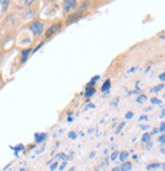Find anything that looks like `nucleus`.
Segmentation results:
<instances>
[{
    "mask_svg": "<svg viewBox=\"0 0 165 171\" xmlns=\"http://www.w3.org/2000/svg\"><path fill=\"white\" fill-rule=\"evenodd\" d=\"M164 113H165V111H164V109L162 110V116H164Z\"/></svg>",
    "mask_w": 165,
    "mask_h": 171,
    "instance_id": "nucleus-29",
    "label": "nucleus"
},
{
    "mask_svg": "<svg viewBox=\"0 0 165 171\" xmlns=\"http://www.w3.org/2000/svg\"><path fill=\"white\" fill-rule=\"evenodd\" d=\"M82 16V12H76V13H72L67 18V23H72V22H76L78 18Z\"/></svg>",
    "mask_w": 165,
    "mask_h": 171,
    "instance_id": "nucleus-4",
    "label": "nucleus"
},
{
    "mask_svg": "<svg viewBox=\"0 0 165 171\" xmlns=\"http://www.w3.org/2000/svg\"><path fill=\"white\" fill-rule=\"evenodd\" d=\"M165 124H164V122H162V124H161V128H160V131H161V133H164V129H165Z\"/></svg>",
    "mask_w": 165,
    "mask_h": 171,
    "instance_id": "nucleus-22",
    "label": "nucleus"
},
{
    "mask_svg": "<svg viewBox=\"0 0 165 171\" xmlns=\"http://www.w3.org/2000/svg\"><path fill=\"white\" fill-rule=\"evenodd\" d=\"M109 88H110V81L109 79H107V81H105L104 85H103V87H102L101 90H102V92H105V91H107Z\"/></svg>",
    "mask_w": 165,
    "mask_h": 171,
    "instance_id": "nucleus-8",
    "label": "nucleus"
},
{
    "mask_svg": "<svg viewBox=\"0 0 165 171\" xmlns=\"http://www.w3.org/2000/svg\"><path fill=\"white\" fill-rule=\"evenodd\" d=\"M127 156H128V153H127V152H122V153L120 154L119 160H120V161H124V160L127 158Z\"/></svg>",
    "mask_w": 165,
    "mask_h": 171,
    "instance_id": "nucleus-12",
    "label": "nucleus"
},
{
    "mask_svg": "<svg viewBox=\"0 0 165 171\" xmlns=\"http://www.w3.org/2000/svg\"><path fill=\"white\" fill-rule=\"evenodd\" d=\"M69 137H72V139H76V135H74V133H69Z\"/></svg>",
    "mask_w": 165,
    "mask_h": 171,
    "instance_id": "nucleus-23",
    "label": "nucleus"
},
{
    "mask_svg": "<svg viewBox=\"0 0 165 171\" xmlns=\"http://www.w3.org/2000/svg\"><path fill=\"white\" fill-rule=\"evenodd\" d=\"M146 100H147V97H146V96H144V95H141L140 97L137 99V102H138V103H144Z\"/></svg>",
    "mask_w": 165,
    "mask_h": 171,
    "instance_id": "nucleus-11",
    "label": "nucleus"
},
{
    "mask_svg": "<svg viewBox=\"0 0 165 171\" xmlns=\"http://www.w3.org/2000/svg\"><path fill=\"white\" fill-rule=\"evenodd\" d=\"M146 118H147V117H146V116H142V117H141V118H140V120H143V119H146Z\"/></svg>",
    "mask_w": 165,
    "mask_h": 171,
    "instance_id": "nucleus-26",
    "label": "nucleus"
},
{
    "mask_svg": "<svg viewBox=\"0 0 165 171\" xmlns=\"http://www.w3.org/2000/svg\"><path fill=\"white\" fill-rule=\"evenodd\" d=\"M131 169H132V163L126 162V163H123L122 166H121V168H120V170H122V171H129Z\"/></svg>",
    "mask_w": 165,
    "mask_h": 171,
    "instance_id": "nucleus-6",
    "label": "nucleus"
},
{
    "mask_svg": "<svg viewBox=\"0 0 165 171\" xmlns=\"http://www.w3.org/2000/svg\"><path fill=\"white\" fill-rule=\"evenodd\" d=\"M29 53H30V50H25V51H22V56H24V57H26L28 54H29Z\"/></svg>",
    "mask_w": 165,
    "mask_h": 171,
    "instance_id": "nucleus-18",
    "label": "nucleus"
},
{
    "mask_svg": "<svg viewBox=\"0 0 165 171\" xmlns=\"http://www.w3.org/2000/svg\"><path fill=\"white\" fill-rule=\"evenodd\" d=\"M150 137H151V135L150 133H145V135H143V137H142V142L143 143H146V142H148V141L150 140Z\"/></svg>",
    "mask_w": 165,
    "mask_h": 171,
    "instance_id": "nucleus-9",
    "label": "nucleus"
},
{
    "mask_svg": "<svg viewBox=\"0 0 165 171\" xmlns=\"http://www.w3.org/2000/svg\"><path fill=\"white\" fill-rule=\"evenodd\" d=\"M36 139H37V143H40L41 141H43L45 139V135H36Z\"/></svg>",
    "mask_w": 165,
    "mask_h": 171,
    "instance_id": "nucleus-14",
    "label": "nucleus"
},
{
    "mask_svg": "<svg viewBox=\"0 0 165 171\" xmlns=\"http://www.w3.org/2000/svg\"><path fill=\"white\" fill-rule=\"evenodd\" d=\"M30 29H31V31L33 32L35 35H40L41 33L43 32L44 26H43V24L41 23V22L36 20V22H34V23L32 24V26L30 27Z\"/></svg>",
    "mask_w": 165,
    "mask_h": 171,
    "instance_id": "nucleus-1",
    "label": "nucleus"
},
{
    "mask_svg": "<svg viewBox=\"0 0 165 171\" xmlns=\"http://www.w3.org/2000/svg\"><path fill=\"white\" fill-rule=\"evenodd\" d=\"M158 140H159V142H161V143H162V144H164V140H165V137H164V135H161V137H159Z\"/></svg>",
    "mask_w": 165,
    "mask_h": 171,
    "instance_id": "nucleus-20",
    "label": "nucleus"
},
{
    "mask_svg": "<svg viewBox=\"0 0 165 171\" xmlns=\"http://www.w3.org/2000/svg\"><path fill=\"white\" fill-rule=\"evenodd\" d=\"M59 28H60V24H56V25H54V26H52V27H50L49 29L47 30L46 36L47 37H50L51 35H53L55 32H57L58 30H59Z\"/></svg>",
    "mask_w": 165,
    "mask_h": 171,
    "instance_id": "nucleus-3",
    "label": "nucleus"
},
{
    "mask_svg": "<svg viewBox=\"0 0 165 171\" xmlns=\"http://www.w3.org/2000/svg\"><path fill=\"white\" fill-rule=\"evenodd\" d=\"M95 92H96V91H95V89L91 88V87H88L87 91H86V96H87V97H90V96H92V95H93Z\"/></svg>",
    "mask_w": 165,
    "mask_h": 171,
    "instance_id": "nucleus-7",
    "label": "nucleus"
},
{
    "mask_svg": "<svg viewBox=\"0 0 165 171\" xmlns=\"http://www.w3.org/2000/svg\"><path fill=\"white\" fill-rule=\"evenodd\" d=\"M142 128H143V129H147L148 126H142Z\"/></svg>",
    "mask_w": 165,
    "mask_h": 171,
    "instance_id": "nucleus-28",
    "label": "nucleus"
},
{
    "mask_svg": "<svg viewBox=\"0 0 165 171\" xmlns=\"http://www.w3.org/2000/svg\"><path fill=\"white\" fill-rule=\"evenodd\" d=\"M34 1H36V0H26V5H28V6H29V5H31Z\"/></svg>",
    "mask_w": 165,
    "mask_h": 171,
    "instance_id": "nucleus-19",
    "label": "nucleus"
},
{
    "mask_svg": "<svg viewBox=\"0 0 165 171\" xmlns=\"http://www.w3.org/2000/svg\"><path fill=\"white\" fill-rule=\"evenodd\" d=\"M56 165H57V164H56V163H54V165H52V167H51V170H53V169L55 168V167H56Z\"/></svg>",
    "mask_w": 165,
    "mask_h": 171,
    "instance_id": "nucleus-25",
    "label": "nucleus"
},
{
    "mask_svg": "<svg viewBox=\"0 0 165 171\" xmlns=\"http://www.w3.org/2000/svg\"><path fill=\"white\" fill-rule=\"evenodd\" d=\"M165 74H164V72H163V73H161V75H160V77H160V79H161V81H164V79H165Z\"/></svg>",
    "mask_w": 165,
    "mask_h": 171,
    "instance_id": "nucleus-24",
    "label": "nucleus"
},
{
    "mask_svg": "<svg viewBox=\"0 0 165 171\" xmlns=\"http://www.w3.org/2000/svg\"><path fill=\"white\" fill-rule=\"evenodd\" d=\"M76 0H64L63 1V10L65 13H69L76 7Z\"/></svg>",
    "mask_w": 165,
    "mask_h": 171,
    "instance_id": "nucleus-2",
    "label": "nucleus"
},
{
    "mask_svg": "<svg viewBox=\"0 0 165 171\" xmlns=\"http://www.w3.org/2000/svg\"><path fill=\"white\" fill-rule=\"evenodd\" d=\"M99 79V77H94V79H92V81H91V83H90V86H91V85H93V83H95V81H97V79Z\"/></svg>",
    "mask_w": 165,
    "mask_h": 171,
    "instance_id": "nucleus-21",
    "label": "nucleus"
},
{
    "mask_svg": "<svg viewBox=\"0 0 165 171\" xmlns=\"http://www.w3.org/2000/svg\"><path fill=\"white\" fill-rule=\"evenodd\" d=\"M117 155H118V152H114V153L111 155V160H115L116 157H117Z\"/></svg>",
    "mask_w": 165,
    "mask_h": 171,
    "instance_id": "nucleus-17",
    "label": "nucleus"
},
{
    "mask_svg": "<svg viewBox=\"0 0 165 171\" xmlns=\"http://www.w3.org/2000/svg\"><path fill=\"white\" fill-rule=\"evenodd\" d=\"M133 116H134V113L133 112H128V113H126V115H125V117H126L127 119H131Z\"/></svg>",
    "mask_w": 165,
    "mask_h": 171,
    "instance_id": "nucleus-16",
    "label": "nucleus"
},
{
    "mask_svg": "<svg viewBox=\"0 0 165 171\" xmlns=\"http://www.w3.org/2000/svg\"><path fill=\"white\" fill-rule=\"evenodd\" d=\"M48 1H54V0H48Z\"/></svg>",
    "mask_w": 165,
    "mask_h": 171,
    "instance_id": "nucleus-30",
    "label": "nucleus"
},
{
    "mask_svg": "<svg viewBox=\"0 0 165 171\" xmlns=\"http://www.w3.org/2000/svg\"><path fill=\"white\" fill-rule=\"evenodd\" d=\"M158 167H160V164H158V163H155V164H150L147 166V170H151V169H155V168H158Z\"/></svg>",
    "mask_w": 165,
    "mask_h": 171,
    "instance_id": "nucleus-10",
    "label": "nucleus"
},
{
    "mask_svg": "<svg viewBox=\"0 0 165 171\" xmlns=\"http://www.w3.org/2000/svg\"><path fill=\"white\" fill-rule=\"evenodd\" d=\"M163 88H164V85H159V86H157L156 88L152 89V92H159V91H161Z\"/></svg>",
    "mask_w": 165,
    "mask_h": 171,
    "instance_id": "nucleus-13",
    "label": "nucleus"
},
{
    "mask_svg": "<svg viewBox=\"0 0 165 171\" xmlns=\"http://www.w3.org/2000/svg\"><path fill=\"white\" fill-rule=\"evenodd\" d=\"M151 102L153 104H160L161 103V101L159 99H157V98H152L151 99Z\"/></svg>",
    "mask_w": 165,
    "mask_h": 171,
    "instance_id": "nucleus-15",
    "label": "nucleus"
},
{
    "mask_svg": "<svg viewBox=\"0 0 165 171\" xmlns=\"http://www.w3.org/2000/svg\"><path fill=\"white\" fill-rule=\"evenodd\" d=\"M0 4H1V7H2V11L4 12L7 9L9 4V0H0Z\"/></svg>",
    "mask_w": 165,
    "mask_h": 171,
    "instance_id": "nucleus-5",
    "label": "nucleus"
},
{
    "mask_svg": "<svg viewBox=\"0 0 165 171\" xmlns=\"http://www.w3.org/2000/svg\"><path fill=\"white\" fill-rule=\"evenodd\" d=\"M112 170H113V171H118V170H120V168H113Z\"/></svg>",
    "mask_w": 165,
    "mask_h": 171,
    "instance_id": "nucleus-27",
    "label": "nucleus"
}]
</instances>
